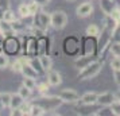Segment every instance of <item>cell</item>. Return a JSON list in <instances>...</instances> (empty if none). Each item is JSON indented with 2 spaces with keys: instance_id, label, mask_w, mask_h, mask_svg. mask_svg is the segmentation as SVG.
<instances>
[{
  "instance_id": "cell-29",
  "label": "cell",
  "mask_w": 120,
  "mask_h": 116,
  "mask_svg": "<svg viewBox=\"0 0 120 116\" xmlns=\"http://www.w3.org/2000/svg\"><path fill=\"white\" fill-rule=\"evenodd\" d=\"M7 7H8V0H0V10L6 11Z\"/></svg>"
},
{
  "instance_id": "cell-1",
  "label": "cell",
  "mask_w": 120,
  "mask_h": 116,
  "mask_svg": "<svg viewBox=\"0 0 120 116\" xmlns=\"http://www.w3.org/2000/svg\"><path fill=\"white\" fill-rule=\"evenodd\" d=\"M101 70V64L97 61L90 62L89 65H86L85 67H82V70L78 74V78L80 80H88V78H92L94 77L98 72Z\"/></svg>"
},
{
  "instance_id": "cell-7",
  "label": "cell",
  "mask_w": 120,
  "mask_h": 116,
  "mask_svg": "<svg viewBox=\"0 0 120 116\" xmlns=\"http://www.w3.org/2000/svg\"><path fill=\"white\" fill-rule=\"evenodd\" d=\"M93 12V6L89 3H82L81 6L77 8V15L81 18H86Z\"/></svg>"
},
{
  "instance_id": "cell-30",
  "label": "cell",
  "mask_w": 120,
  "mask_h": 116,
  "mask_svg": "<svg viewBox=\"0 0 120 116\" xmlns=\"http://www.w3.org/2000/svg\"><path fill=\"white\" fill-rule=\"evenodd\" d=\"M39 90H41V92H47V90H49V85H47V84H41V85H39Z\"/></svg>"
},
{
  "instance_id": "cell-33",
  "label": "cell",
  "mask_w": 120,
  "mask_h": 116,
  "mask_svg": "<svg viewBox=\"0 0 120 116\" xmlns=\"http://www.w3.org/2000/svg\"><path fill=\"white\" fill-rule=\"evenodd\" d=\"M116 97H117V100H120V92H119L117 94H116Z\"/></svg>"
},
{
  "instance_id": "cell-3",
  "label": "cell",
  "mask_w": 120,
  "mask_h": 116,
  "mask_svg": "<svg viewBox=\"0 0 120 116\" xmlns=\"http://www.w3.org/2000/svg\"><path fill=\"white\" fill-rule=\"evenodd\" d=\"M61 103H62V100L60 97H47V99H39V101H37L35 104L41 105L45 111H50L55 109Z\"/></svg>"
},
{
  "instance_id": "cell-4",
  "label": "cell",
  "mask_w": 120,
  "mask_h": 116,
  "mask_svg": "<svg viewBox=\"0 0 120 116\" xmlns=\"http://www.w3.org/2000/svg\"><path fill=\"white\" fill-rule=\"evenodd\" d=\"M60 99L65 103H74L78 100V93L73 89H64L60 92Z\"/></svg>"
},
{
  "instance_id": "cell-21",
  "label": "cell",
  "mask_w": 120,
  "mask_h": 116,
  "mask_svg": "<svg viewBox=\"0 0 120 116\" xmlns=\"http://www.w3.org/2000/svg\"><path fill=\"white\" fill-rule=\"evenodd\" d=\"M23 85L27 86L28 89H31V90L37 86V85H35V81H34V78H31V77H24V80H23Z\"/></svg>"
},
{
  "instance_id": "cell-20",
  "label": "cell",
  "mask_w": 120,
  "mask_h": 116,
  "mask_svg": "<svg viewBox=\"0 0 120 116\" xmlns=\"http://www.w3.org/2000/svg\"><path fill=\"white\" fill-rule=\"evenodd\" d=\"M111 108H112V113L113 115L120 116V100H115L111 104Z\"/></svg>"
},
{
  "instance_id": "cell-23",
  "label": "cell",
  "mask_w": 120,
  "mask_h": 116,
  "mask_svg": "<svg viewBox=\"0 0 120 116\" xmlns=\"http://www.w3.org/2000/svg\"><path fill=\"white\" fill-rule=\"evenodd\" d=\"M28 10H30V14H31V15H37V14H38V10H39V4L34 0V1H31V3L28 4Z\"/></svg>"
},
{
  "instance_id": "cell-8",
  "label": "cell",
  "mask_w": 120,
  "mask_h": 116,
  "mask_svg": "<svg viewBox=\"0 0 120 116\" xmlns=\"http://www.w3.org/2000/svg\"><path fill=\"white\" fill-rule=\"evenodd\" d=\"M96 101H97V93H94V92H88V93H85V94L81 96L80 104L90 105V104H94Z\"/></svg>"
},
{
  "instance_id": "cell-34",
  "label": "cell",
  "mask_w": 120,
  "mask_h": 116,
  "mask_svg": "<svg viewBox=\"0 0 120 116\" xmlns=\"http://www.w3.org/2000/svg\"><path fill=\"white\" fill-rule=\"evenodd\" d=\"M116 23H117V24H120V18L117 19V22H116Z\"/></svg>"
},
{
  "instance_id": "cell-27",
  "label": "cell",
  "mask_w": 120,
  "mask_h": 116,
  "mask_svg": "<svg viewBox=\"0 0 120 116\" xmlns=\"http://www.w3.org/2000/svg\"><path fill=\"white\" fill-rule=\"evenodd\" d=\"M111 51L115 57H120V43H113L111 46Z\"/></svg>"
},
{
  "instance_id": "cell-16",
  "label": "cell",
  "mask_w": 120,
  "mask_h": 116,
  "mask_svg": "<svg viewBox=\"0 0 120 116\" xmlns=\"http://www.w3.org/2000/svg\"><path fill=\"white\" fill-rule=\"evenodd\" d=\"M1 18H3V20H6V22H15V14L12 11H10V10H6V11L3 12V15H1Z\"/></svg>"
},
{
  "instance_id": "cell-19",
  "label": "cell",
  "mask_w": 120,
  "mask_h": 116,
  "mask_svg": "<svg viewBox=\"0 0 120 116\" xmlns=\"http://www.w3.org/2000/svg\"><path fill=\"white\" fill-rule=\"evenodd\" d=\"M90 62H93V60H92V58H89V57L86 55V57H84L82 60H77L76 65H77V66H80V67H85L86 65H89Z\"/></svg>"
},
{
  "instance_id": "cell-6",
  "label": "cell",
  "mask_w": 120,
  "mask_h": 116,
  "mask_svg": "<svg viewBox=\"0 0 120 116\" xmlns=\"http://www.w3.org/2000/svg\"><path fill=\"white\" fill-rule=\"evenodd\" d=\"M35 23H37V27L45 31L47 28V26L50 24V16L46 15V14H38L35 16Z\"/></svg>"
},
{
  "instance_id": "cell-24",
  "label": "cell",
  "mask_w": 120,
  "mask_h": 116,
  "mask_svg": "<svg viewBox=\"0 0 120 116\" xmlns=\"http://www.w3.org/2000/svg\"><path fill=\"white\" fill-rule=\"evenodd\" d=\"M22 67H23V60H18L12 64V70L14 72H22Z\"/></svg>"
},
{
  "instance_id": "cell-2",
  "label": "cell",
  "mask_w": 120,
  "mask_h": 116,
  "mask_svg": "<svg viewBox=\"0 0 120 116\" xmlns=\"http://www.w3.org/2000/svg\"><path fill=\"white\" fill-rule=\"evenodd\" d=\"M68 23V16L64 11H54L50 16V24L57 30L64 28Z\"/></svg>"
},
{
  "instance_id": "cell-15",
  "label": "cell",
  "mask_w": 120,
  "mask_h": 116,
  "mask_svg": "<svg viewBox=\"0 0 120 116\" xmlns=\"http://www.w3.org/2000/svg\"><path fill=\"white\" fill-rule=\"evenodd\" d=\"M11 103V93H1L0 94V104L1 107H10Z\"/></svg>"
},
{
  "instance_id": "cell-18",
  "label": "cell",
  "mask_w": 120,
  "mask_h": 116,
  "mask_svg": "<svg viewBox=\"0 0 120 116\" xmlns=\"http://www.w3.org/2000/svg\"><path fill=\"white\" fill-rule=\"evenodd\" d=\"M18 12L20 14V16L22 18H27V16L31 15V14H30V10H28V4H20Z\"/></svg>"
},
{
  "instance_id": "cell-14",
  "label": "cell",
  "mask_w": 120,
  "mask_h": 116,
  "mask_svg": "<svg viewBox=\"0 0 120 116\" xmlns=\"http://www.w3.org/2000/svg\"><path fill=\"white\" fill-rule=\"evenodd\" d=\"M43 113H45V109L41 107V105H38V104L31 105V108H30V115H33V116H41V115H43Z\"/></svg>"
},
{
  "instance_id": "cell-13",
  "label": "cell",
  "mask_w": 120,
  "mask_h": 116,
  "mask_svg": "<svg viewBox=\"0 0 120 116\" xmlns=\"http://www.w3.org/2000/svg\"><path fill=\"white\" fill-rule=\"evenodd\" d=\"M39 65L42 70H50L51 69V60L49 55H41L39 57Z\"/></svg>"
},
{
  "instance_id": "cell-32",
  "label": "cell",
  "mask_w": 120,
  "mask_h": 116,
  "mask_svg": "<svg viewBox=\"0 0 120 116\" xmlns=\"http://www.w3.org/2000/svg\"><path fill=\"white\" fill-rule=\"evenodd\" d=\"M35 1H37L38 4H47L50 0H35Z\"/></svg>"
},
{
  "instance_id": "cell-17",
  "label": "cell",
  "mask_w": 120,
  "mask_h": 116,
  "mask_svg": "<svg viewBox=\"0 0 120 116\" xmlns=\"http://www.w3.org/2000/svg\"><path fill=\"white\" fill-rule=\"evenodd\" d=\"M98 33H100V28H98L96 24H90V26H88L86 35H89V37H97Z\"/></svg>"
},
{
  "instance_id": "cell-10",
  "label": "cell",
  "mask_w": 120,
  "mask_h": 116,
  "mask_svg": "<svg viewBox=\"0 0 120 116\" xmlns=\"http://www.w3.org/2000/svg\"><path fill=\"white\" fill-rule=\"evenodd\" d=\"M22 73L24 74V77H31V78H35L38 76V72L33 67L31 64H24L23 62V67H22Z\"/></svg>"
},
{
  "instance_id": "cell-35",
  "label": "cell",
  "mask_w": 120,
  "mask_h": 116,
  "mask_svg": "<svg viewBox=\"0 0 120 116\" xmlns=\"http://www.w3.org/2000/svg\"><path fill=\"white\" fill-rule=\"evenodd\" d=\"M111 1H112V0H111Z\"/></svg>"
},
{
  "instance_id": "cell-26",
  "label": "cell",
  "mask_w": 120,
  "mask_h": 116,
  "mask_svg": "<svg viewBox=\"0 0 120 116\" xmlns=\"http://www.w3.org/2000/svg\"><path fill=\"white\" fill-rule=\"evenodd\" d=\"M8 65V57L7 54H0V69H4Z\"/></svg>"
},
{
  "instance_id": "cell-5",
  "label": "cell",
  "mask_w": 120,
  "mask_h": 116,
  "mask_svg": "<svg viewBox=\"0 0 120 116\" xmlns=\"http://www.w3.org/2000/svg\"><path fill=\"white\" fill-rule=\"evenodd\" d=\"M115 100H116V96L112 93H109V92H105V93H101V94H97V101L100 105H103V107H108L113 103Z\"/></svg>"
},
{
  "instance_id": "cell-12",
  "label": "cell",
  "mask_w": 120,
  "mask_h": 116,
  "mask_svg": "<svg viewBox=\"0 0 120 116\" xmlns=\"http://www.w3.org/2000/svg\"><path fill=\"white\" fill-rule=\"evenodd\" d=\"M24 103V99H23L22 96L19 93L16 94H11V103H10V107H11L12 109H15V108H19L20 105Z\"/></svg>"
},
{
  "instance_id": "cell-31",
  "label": "cell",
  "mask_w": 120,
  "mask_h": 116,
  "mask_svg": "<svg viewBox=\"0 0 120 116\" xmlns=\"http://www.w3.org/2000/svg\"><path fill=\"white\" fill-rule=\"evenodd\" d=\"M115 80L120 85V70H115Z\"/></svg>"
},
{
  "instance_id": "cell-28",
  "label": "cell",
  "mask_w": 120,
  "mask_h": 116,
  "mask_svg": "<svg viewBox=\"0 0 120 116\" xmlns=\"http://www.w3.org/2000/svg\"><path fill=\"white\" fill-rule=\"evenodd\" d=\"M111 18L113 19L115 22H117V19L120 18V10L119 8H113V10H111Z\"/></svg>"
},
{
  "instance_id": "cell-25",
  "label": "cell",
  "mask_w": 120,
  "mask_h": 116,
  "mask_svg": "<svg viewBox=\"0 0 120 116\" xmlns=\"http://www.w3.org/2000/svg\"><path fill=\"white\" fill-rule=\"evenodd\" d=\"M111 66L113 70H120V57H115L111 61Z\"/></svg>"
},
{
  "instance_id": "cell-11",
  "label": "cell",
  "mask_w": 120,
  "mask_h": 116,
  "mask_svg": "<svg viewBox=\"0 0 120 116\" xmlns=\"http://www.w3.org/2000/svg\"><path fill=\"white\" fill-rule=\"evenodd\" d=\"M0 31L3 33L4 37H10V35H12V34L15 33V30L10 24V22H6V20H1L0 22Z\"/></svg>"
},
{
  "instance_id": "cell-9",
  "label": "cell",
  "mask_w": 120,
  "mask_h": 116,
  "mask_svg": "<svg viewBox=\"0 0 120 116\" xmlns=\"http://www.w3.org/2000/svg\"><path fill=\"white\" fill-rule=\"evenodd\" d=\"M47 81H49V85H53V86H57L62 82V78H61V74L58 72H54V70H50L49 76H47Z\"/></svg>"
},
{
  "instance_id": "cell-22",
  "label": "cell",
  "mask_w": 120,
  "mask_h": 116,
  "mask_svg": "<svg viewBox=\"0 0 120 116\" xmlns=\"http://www.w3.org/2000/svg\"><path fill=\"white\" fill-rule=\"evenodd\" d=\"M19 94L22 96L23 99H28V97H30V94H31V89H28L27 86L22 85L20 89H19Z\"/></svg>"
}]
</instances>
